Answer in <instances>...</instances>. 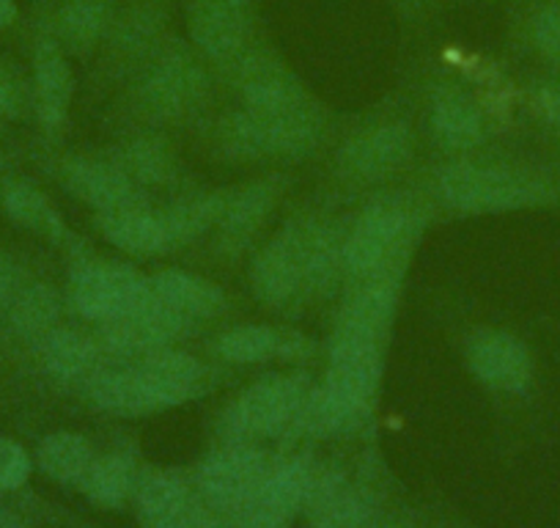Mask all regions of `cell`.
Segmentation results:
<instances>
[{
  "label": "cell",
  "mask_w": 560,
  "mask_h": 528,
  "mask_svg": "<svg viewBox=\"0 0 560 528\" xmlns=\"http://www.w3.org/2000/svg\"><path fill=\"white\" fill-rule=\"evenodd\" d=\"M380 386V344L360 338L332 342L327 382L303 405V427L314 435H330L358 422Z\"/></svg>",
  "instance_id": "cell-1"
},
{
  "label": "cell",
  "mask_w": 560,
  "mask_h": 528,
  "mask_svg": "<svg viewBox=\"0 0 560 528\" xmlns=\"http://www.w3.org/2000/svg\"><path fill=\"white\" fill-rule=\"evenodd\" d=\"M445 202L465 213H511V209L560 204V180L509 165L456 163L440 174Z\"/></svg>",
  "instance_id": "cell-2"
},
{
  "label": "cell",
  "mask_w": 560,
  "mask_h": 528,
  "mask_svg": "<svg viewBox=\"0 0 560 528\" xmlns=\"http://www.w3.org/2000/svg\"><path fill=\"white\" fill-rule=\"evenodd\" d=\"M149 300H154L152 282L121 264H89L72 278V303L89 320H118Z\"/></svg>",
  "instance_id": "cell-3"
},
{
  "label": "cell",
  "mask_w": 560,
  "mask_h": 528,
  "mask_svg": "<svg viewBox=\"0 0 560 528\" xmlns=\"http://www.w3.org/2000/svg\"><path fill=\"white\" fill-rule=\"evenodd\" d=\"M409 218L396 207H371L343 242V267L360 278H387L407 240Z\"/></svg>",
  "instance_id": "cell-4"
},
{
  "label": "cell",
  "mask_w": 560,
  "mask_h": 528,
  "mask_svg": "<svg viewBox=\"0 0 560 528\" xmlns=\"http://www.w3.org/2000/svg\"><path fill=\"white\" fill-rule=\"evenodd\" d=\"M207 96V72L185 50H171L154 61L143 85L140 102L158 118H182L198 111Z\"/></svg>",
  "instance_id": "cell-5"
},
{
  "label": "cell",
  "mask_w": 560,
  "mask_h": 528,
  "mask_svg": "<svg viewBox=\"0 0 560 528\" xmlns=\"http://www.w3.org/2000/svg\"><path fill=\"white\" fill-rule=\"evenodd\" d=\"M187 28L192 42L212 61H236L253 31L250 0H190Z\"/></svg>",
  "instance_id": "cell-6"
},
{
  "label": "cell",
  "mask_w": 560,
  "mask_h": 528,
  "mask_svg": "<svg viewBox=\"0 0 560 528\" xmlns=\"http://www.w3.org/2000/svg\"><path fill=\"white\" fill-rule=\"evenodd\" d=\"M467 358L478 380L503 393H525L536 375L527 344L509 331H481L470 342Z\"/></svg>",
  "instance_id": "cell-7"
},
{
  "label": "cell",
  "mask_w": 560,
  "mask_h": 528,
  "mask_svg": "<svg viewBox=\"0 0 560 528\" xmlns=\"http://www.w3.org/2000/svg\"><path fill=\"white\" fill-rule=\"evenodd\" d=\"M267 473V460H264L261 451L236 446V449L214 455L201 468L198 487H201L207 504L214 509L240 512L256 495Z\"/></svg>",
  "instance_id": "cell-8"
},
{
  "label": "cell",
  "mask_w": 560,
  "mask_h": 528,
  "mask_svg": "<svg viewBox=\"0 0 560 528\" xmlns=\"http://www.w3.org/2000/svg\"><path fill=\"white\" fill-rule=\"evenodd\" d=\"M314 479L303 460L269 471L256 495L240 509L242 528H287L294 512L308 504Z\"/></svg>",
  "instance_id": "cell-9"
},
{
  "label": "cell",
  "mask_w": 560,
  "mask_h": 528,
  "mask_svg": "<svg viewBox=\"0 0 560 528\" xmlns=\"http://www.w3.org/2000/svg\"><path fill=\"white\" fill-rule=\"evenodd\" d=\"M305 397L308 393L298 377H269L242 393L234 424L247 435H272L303 411Z\"/></svg>",
  "instance_id": "cell-10"
},
{
  "label": "cell",
  "mask_w": 560,
  "mask_h": 528,
  "mask_svg": "<svg viewBox=\"0 0 560 528\" xmlns=\"http://www.w3.org/2000/svg\"><path fill=\"white\" fill-rule=\"evenodd\" d=\"M253 289H256V298L269 306L289 303L303 289H308L298 229H287L258 253L253 264Z\"/></svg>",
  "instance_id": "cell-11"
},
{
  "label": "cell",
  "mask_w": 560,
  "mask_h": 528,
  "mask_svg": "<svg viewBox=\"0 0 560 528\" xmlns=\"http://www.w3.org/2000/svg\"><path fill=\"white\" fill-rule=\"evenodd\" d=\"M236 61H240L236 83H240L245 105L250 111H283V107L300 105V102L308 100L300 80L275 58L264 56V53H250V56L242 53Z\"/></svg>",
  "instance_id": "cell-12"
},
{
  "label": "cell",
  "mask_w": 560,
  "mask_h": 528,
  "mask_svg": "<svg viewBox=\"0 0 560 528\" xmlns=\"http://www.w3.org/2000/svg\"><path fill=\"white\" fill-rule=\"evenodd\" d=\"M412 154V136L404 124L365 129L341 149V165L360 180H382Z\"/></svg>",
  "instance_id": "cell-13"
},
{
  "label": "cell",
  "mask_w": 560,
  "mask_h": 528,
  "mask_svg": "<svg viewBox=\"0 0 560 528\" xmlns=\"http://www.w3.org/2000/svg\"><path fill=\"white\" fill-rule=\"evenodd\" d=\"M179 328L182 317L154 295V300L140 306L132 314L105 322V344L121 355H149L163 349L179 333Z\"/></svg>",
  "instance_id": "cell-14"
},
{
  "label": "cell",
  "mask_w": 560,
  "mask_h": 528,
  "mask_svg": "<svg viewBox=\"0 0 560 528\" xmlns=\"http://www.w3.org/2000/svg\"><path fill=\"white\" fill-rule=\"evenodd\" d=\"M91 400L113 413H152L179 405L143 366L94 377L91 380Z\"/></svg>",
  "instance_id": "cell-15"
},
{
  "label": "cell",
  "mask_w": 560,
  "mask_h": 528,
  "mask_svg": "<svg viewBox=\"0 0 560 528\" xmlns=\"http://www.w3.org/2000/svg\"><path fill=\"white\" fill-rule=\"evenodd\" d=\"M100 229L107 240L132 256H154L171 248L163 215H149L138 207L100 213Z\"/></svg>",
  "instance_id": "cell-16"
},
{
  "label": "cell",
  "mask_w": 560,
  "mask_h": 528,
  "mask_svg": "<svg viewBox=\"0 0 560 528\" xmlns=\"http://www.w3.org/2000/svg\"><path fill=\"white\" fill-rule=\"evenodd\" d=\"M34 80H36V100H39L42 122L47 127H56L63 122L72 102L74 78L69 69L67 56L61 45L52 39H42L34 53Z\"/></svg>",
  "instance_id": "cell-17"
},
{
  "label": "cell",
  "mask_w": 560,
  "mask_h": 528,
  "mask_svg": "<svg viewBox=\"0 0 560 528\" xmlns=\"http://www.w3.org/2000/svg\"><path fill=\"white\" fill-rule=\"evenodd\" d=\"M67 185L72 187L74 196L89 202L100 213L138 207L135 204L132 180L124 171L110 169V165L91 163V160H74V163L67 165Z\"/></svg>",
  "instance_id": "cell-18"
},
{
  "label": "cell",
  "mask_w": 560,
  "mask_h": 528,
  "mask_svg": "<svg viewBox=\"0 0 560 528\" xmlns=\"http://www.w3.org/2000/svg\"><path fill=\"white\" fill-rule=\"evenodd\" d=\"M152 289L171 311L185 320V317H196V320H207V317L220 314L225 309L223 289L214 287L207 278L190 276L182 271H165L152 278Z\"/></svg>",
  "instance_id": "cell-19"
},
{
  "label": "cell",
  "mask_w": 560,
  "mask_h": 528,
  "mask_svg": "<svg viewBox=\"0 0 560 528\" xmlns=\"http://www.w3.org/2000/svg\"><path fill=\"white\" fill-rule=\"evenodd\" d=\"M393 306H396V282L393 278H374V284L354 295L352 303L347 306L336 336L380 344L382 331L393 317Z\"/></svg>",
  "instance_id": "cell-20"
},
{
  "label": "cell",
  "mask_w": 560,
  "mask_h": 528,
  "mask_svg": "<svg viewBox=\"0 0 560 528\" xmlns=\"http://www.w3.org/2000/svg\"><path fill=\"white\" fill-rule=\"evenodd\" d=\"M434 133L448 149H472L483 141V116L476 100L459 89L434 96Z\"/></svg>",
  "instance_id": "cell-21"
},
{
  "label": "cell",
  "mask_w": 560,
  "mask_h": 528,
  "mask_svg": "<svg viewBox=\"0 0 560 528\" xmlns=\"http://www.w3.org/2000/svg\"><path fill=\"white\" fill-rule=\"evenodd\" d=\"M275 196H278V187L272 182H261V185L245 187V191L225 198V209L220 215V234H223L225 245H245V240H250L253 231L261 226V220L272 209Z\"/></svg>",
  "instance_id": "cell-22"
},
{
  "label": "cell",
  "mask_w": 560,
  "mask_h": 528,
  "mask_svg": "<svg viewBox=\"0 0 560 528\" xmlns=\"http://www.w3.org/2000/svg\"><path fill=\"white\" fill-rule=\"evenodd\" d=\"M3 207L20 226L47 237V240H63L67 237V226H63L61 215L52 209L45 193L36 191L34 185H25V182L9 185L3 191Z\"/></svg>",
  "instance_id": "cell-23"
},
{
  "label": "cell",
  "mask_w": 560,
  "mask_h": 528,
  "mask_svg": "<svg viewBox=\"0 0 560 528\" xmlns=\"http://www.w3.org/2000/svg\"><path fill=\"white\" fill-rule=\"evenodd\" d=\"M39 466L58 482H83L94 466V449L83 435L56 433L42 440Z\"/></svg>",
  "instance_id": "cell-24"
},
{
  "label": "cell",
  "mask_w": 560,
  "mask_h": 528,
  "mask_svg": "<svg viewBox=\"0 0 560 528\" xmlns=\"http://www.w3.org/2000/svg\"><path fill=\"white\" fill-rule=\"evenodd\" d=\"M292 344L294 338H283L272 328L242 325L220 336L218 355L231 364H258V360L283 355L287 349H292Z\"/></svg>",
  "instance_id": "cell-25"
},
{
  "label": "cell",
  "mask_w": 560,
  "mask_h": 528,
  "mask_svg": "<svg viewBox=\"0 0 560 528\" xmlns=\"http://www.w3.org/2000/svg\"><path fill=\"white\" fill-rule=\"evenodd\" d=\"M110 18L107 0H67L58 14L61 39L74 50H91L102 39Z\"/></svg>",
  "instance_id": "cell-26"
},
{
  "label": "cell",
  "mask_w": 560,
  "mask_h": 528,
  "mask_svg": "<svg viewBox=\"0 0 560 528\" xmlns=\"http://www.w3.org/2000/svg\"><path fill=\"white\" fill-rule=\"evenodd\" d=\"M100 349L89 336L74 331H56L45 342V364L58 377H83L94 371Z\"/></svg>",
  "instance_id": "cell-27"
},
{
  "label": "cell",
  "mask_w": 560,
  "mask_h": 528,
  "mask_svg": "<svg viewBox=\"0 0 560 528\" xmlns=\"http://www.w3.org/2000/svg\"><path fill=\"white\" fill-rule=\"evenodd\" d=\"M83 487L91 501L100 506H121L135 487L132 462L121 455H110L105 460H94L85 473Z\"/></svg>",
  "instance_id": "cell-28"
},
{
  "label": "cell",
  "mask_w": 560,
  "mask_h": 528,
  "mask_svg": "<svg viewBox=\"0 0 560 528\" xmlns=\"http://www.w3.org/2000/svg\"><path fill=\"white\" fill-rule=\"evenodd\" d=\"M143 369L165 388V391L174 397L176 402H185L190 393H196L198 380H201L203 369L196 358L185 353H174V349H158V353H149L143 360Z\"/></svg>",
  "instance_id": "cell-29"
},
{
  "label": "cell",
  "mask_w": 560,
  "mask_h": 528,
  "mask_svg": "<svg viewBox=\"0 0 560 528\" xmlns=\"http://www.w3.org/2000/svg\"><path fill=\"white\" fill-rule=\"evenodd\" d=\"M225 209V196H207L198 198V202L179 204V207L168 209L163 215L165 226H168L171 245H179V242L192 240L201 231H207L209 226L220 223V215Z\"/></svg>",
  "instance_id": "cell-30"
},
{
  "label": "cell",
  "mask_w": 560,
  "mask_h": 528,
  "mask_svg": "<svg viewBox=\"0 0 560 528\" xmlns=\"http://www.w3.org/2000/svg\"><path fill=\"white\" fill-rule=\"evenodd\" d=\"M58 314H61V303L58 295L52 292L47 284H36V287L25 289L12 306V325L25 336L34 333H45L56 325Z\"/></svg>",
  "instance_id": "cell-31"
},
{
  "label": "cell",
  "mask_w": 560,
  "mask_h": 528,
  "mask_svg": "<svg viewBox=\"0 0 560 528\" xmlns=\"http://www.w3.org/2000/svg\"><path fill=\"white\" fill-rule=\"evenodd\" d=\"M190 501V490L174 473H154L138 487V512L143 523L171 515Z\"/></svg>",
  "instance_id": "cell-32"
},
{
  "label": "cell",
  "mask_w": 560,
  "mask_h": 528,
  "mask_svg": "<svg viewBox=\"0 0 560 528\" xmlns=\"http://www.w3.org/2000/svg\"><path fill=\"white\" fill-rule=\"evenodd\" d=\"M127 169L135 180L160 185L174 174V154L158 138H140L127 149Z\"/></svg>",
  "instance_id": "cell-33"
},
{
  "label": "cell",
  "mask_w": 560,
  "mask_h": 528,
  "mask_svg": "<svg viewBox=\"0 0 560 528\" xmlns=\"http://www.w3.org/2000/svg\"><path fill=\"white\" fill-rule=\"evenodd\" d=\"M530 45L544 64L560 69V3H544L530 20Z\"/></svg>",
  "instance_id": "cell-34"
},
{
  "label": "cell",
  "mask_w": 560,
  "mask_h": 528,
  "mask_svg": "<svg viewBox=\"0 0 560 528\" xmlns=\"http://www.w3.org/2000/svg\"><path fill=\"white\" fill-rule=\"evenodd\" d=\"M31 457L14 440L0 438V490H18L28 482Z\"/></svg>",
  "instance_id": "cell-35"
},
{
  "label": "cell",
  "mask_w": 560,
  "mask_h": 528,
  "mask_svg": "<svg viewBox=\"0 0 560 528\" xmlns=\"http://www.w3.org/2000/svg\"><path fill=\"white\" fill-rule=\"evenodd\" d=\"M365 504L354 495H338L330 506L319 512L314 528H363Z\"/></svg>",
  "instance_id": "cell-36"
},
{
  "label": "cell",
  "mask_w": 560,
  "mask_h": 528,
  "mask_svg": "<svg viewBox=\"0 0 560 528\" xmlns=\"http://www.w3.org/2000/svg\"><path fill=\"white\" fill-rule=\"evenodd\" d=\"M143 526L147 528H212V517H209V512L203 509V506L187 501L185 506L174 509L171 515L158 517V520L152 523H143Z\"/></svg>",
  "instance_id": "cell-37"
},
{
  "label": "cell",
  "mask_w": 560,
  "mask_h": 528,
  "mask_svg": "<svg viewBox=\"0 0 560 528\" xmlns=\"http://www.w3.org/2000/svg\"><path fill=\"white\" fill-rule=\"evenodd\" d=\"M533 105H536L538 116L560 133V78H549L536 83V89H533Z\"/></svg>",
  "instance_id": "cell-38"
},
{
  "label": "cell",
  "mask_w": 560,
  "mask_h": 528,
  "mask_svg": "<svg viewBox=\"0 0 560 528\" xmlns=\"http://www.w3.org/2000/svg\"><path fill=\"white\" fill-rule=\"evenodd\" d=\"M14 284H18V276H14V267L3 253H0V309L12 300Z\"/></svg>",
  "instance_id": "cell-39"
},
{
  "label": "cell",
  "mask_w": 560,
  "mask_h": 528,
  "mask_svg": "<svg viewBox=\"0 0 560 528\" xmlns=\"http://www.w3.org/2000/svg\"><path fill=\"white\" fill-rule=\"evenodd\" d=\"M14 107H18V89L7 69L0 67V113H14Z\"/></svg>",
  "instance_id": "cell-40"
},
{
  "label": "cell",
  "mask_w": 560,
  "mask_h": 528,
  "mask_svg": "<svg viewBox=\"0 0 560 528\" xmlns=\"http://www.w3.org/2000/svg\"><path fill=\"white\" fill-rule=\"evenodd\" d=\"M18 20V3L14 0H0V28H7Z\"/></svg>",
  "instance_id": "cell-41"
},
{
  "label": "cell",
  "mask_w": 560,
  "mask_h": 528,
  "mask_svg": "<svg viewBox=\"0 0 560 528\" xmlns=\"http://www.w3.org/2000/svg\"><path fill=\"white\" fill-rule=\"evenodd\" d=\"M0 528H28V526H25L20 517H14V515H9V512L0 509Z\"/></svg>",
  "instance_id": "cell-42"
},
{
  "label": "cell",
  "mask_w": 560,
  "mask_h": 528,
  "mask_svg": "<svg viewBox=\"0 0 560 528\" xmlns=\"http://www.w3.org/2000/svg\"><path fill=\"white\" fill-rule=\"evenodd\" d=\"M382 528H396V526H382Z\"/></svg>",
  "instance_id": "cell-43"
}]
</instances>
